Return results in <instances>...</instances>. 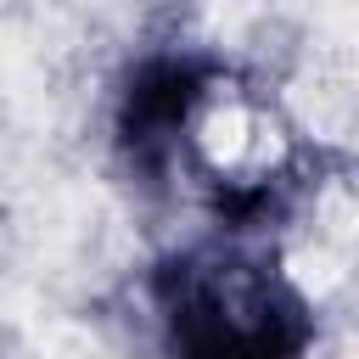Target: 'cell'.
<instances>
[{"label":"cell","instance_id":"7a4b0ae2","mask_svg":"<svg viewBox=\"0 0 359 359\" xmlns=\"http://www.w3.org/2000/svg\"><path fill=\"white\" fill-rule=\"evenodd\" d=\"M208 95V73L196 62H151L135 84H129V101H123V140L140 151V157H157L180 140V129L196 118Z\"/></svg>","mask_w":359,"mask_h":359},{"label":"cell","instance_id":"6da1fadb","mask_svg":"<svg viewBox=\"0 0 359 359\" xmlns=\"http://www.w3.org/2000/svg\"><path fill=\"white\" fill-rule=\"evenodd\" d=\"M174 359H297L303 303L252 264H174L163 280Z\"/></svg>","mask_w":359,"mask_h":359}]
</instances>
